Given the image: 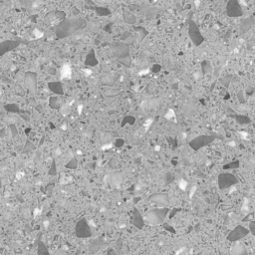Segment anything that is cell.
Segmentation results:
<instances>
[{"label": "cell", "mask_w": 255, "mask_h": 255, "mask_svg": "<svg viewBox=\"0 0 255 255\" xmlns=\"http://www.w3.org/2000/svg\"><path fill=\"white\" fill-rule=\"evenodd\" d=\"M61 73H62V78L69 79L70 77H71V68H70V66L69 65L63 66L62 70H61Z\"/></svg>", "instance_id": "obj_1"}, {"label": "cell", "mask_w": 255, "mask_h": 255, "mask_svg": "<svg viewBox=\"0 0 255 255\" xmlns=\"http://www.w3.org/2000/svg\"><path fill=\"white\" fill-rule=\"evenodd\" d=\"M186 181H183V180H181V183H180V188H181V190H186Z\"/></svg>", "instance_id": "obj_2"}, {"label": "cell", "mask_w": 255, "mask_h": 255, "mask_svg": "<svg viewBox=\"0 0 255 255\" xmlns=\"http://www.w3.org/2000/svg\"><path fill=\"white\" fill-rule=\"evenodd\" d=\"M112 144H109V145H104L103 146H102V149H110V148H112Z\"/></svg>", "instance_id": "obj_3"}, {"label": "cell", "mask_w": 255, "mask_h": 255, "mask_svg": "<svg viewBox=\"0 0 255 255\" xmlns=\"http://www.w3.org/2000/svg\"><path fill=\"white\" fill-rule=\"evenodd\" d=\"M84 72H85V74H86V75H88V76L92 74V71H91V70H87V69H85V70H84Z\"/></svg>", "instance_id": "obj_4"}, {"label": "cell", "mask_w": 255, "mask_h": 255, "mask_svg": "<svg viewBox=\"0 0 255 255\" xmlns=\"http://www.w3.org/2000/svg\"><path fill=\"white\" fill-rule=\"evenodd\" d=\"M82 109H83V106H82V105H81V106H79V107H78V112H79V114H81Z\"/></svg>", "instance_id": "obj_5"}, {"label": "cell", "mask_w": 255, "mask_h": 255, "mask_svg": "<svg viewBox=\"0 0 255 255\" xmlns=\"http://www.w3.org/2000/svg\"><path fill=\"white\" fill-rule=\"evenodd\" d=\"M39 212H40V210H39V209H38V208H37V209H35V211H34V215L36 216L38 213H39Z\"/></svg>", "instance_id": "obj_6"}, {"label": "cell", "mask_w": 255, "mask_h": 255, "mask_svg": "<svg viewBox=\"0 0 255 255\" xmlns=\"http://www.w3.org/2000/svg\"><path fill=\"white\" fill-rule=\"evenodd\" d=\"M48 225H49V221H44V227L47 228Z\"/></svg>", "instance_id": "obj_7"}]
</instances>
